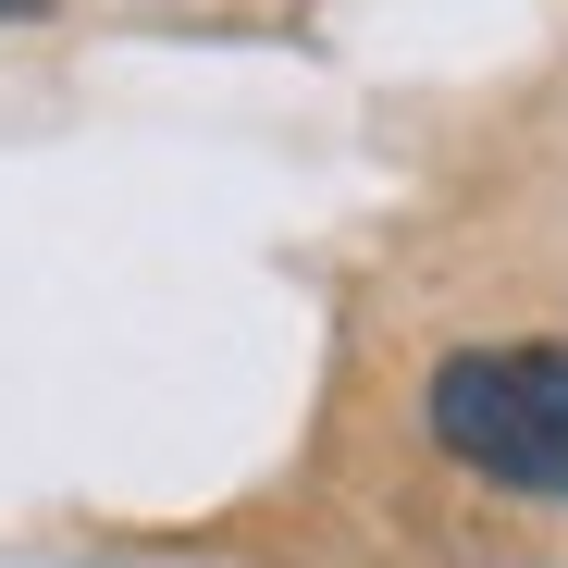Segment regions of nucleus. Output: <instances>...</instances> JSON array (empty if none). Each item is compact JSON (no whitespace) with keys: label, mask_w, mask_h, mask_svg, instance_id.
I'll list each match as a JSON object with an SVG mask.
<instances>
[{"label":"nucleus","mask_w":568,"mask_h":568,"mask_svg":"<svg viewBox=\"0 0 568 568\" xmlns=\"http://www.w3.org/2000/svg\"><path fill=\"white\" fill-rule=\"evenodd\" d=\"M420 433H433V457L469 469V483L568 507V346L556 334L445 346L420 371Z\"/></svg>","instance_id":"obj_1"},{"label":"nucleus","mask_w":568,"mask_h":568,"mask_svg":"<svg viewBox=\"0 0 568 568\" xmlns=\"http://www.w3.org/2000/svg\"><path fill=\"white\" fill-rule=\"evenodd\" d=\"M0 13H26V0H0Z\"/></svg>","instance_id":"obj_2"}]
</instances>
